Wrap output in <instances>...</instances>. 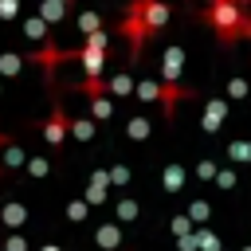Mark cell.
<instances>
[{"instance_id": "cell-8", "label": "cell", "mask_w": 251, "mask_h": 251, "mask_svg": "<svg viewBox=\"0 0 251 251\" xmlns=\"http://www.w3.org/2000/svg\"><path fill=\"white\" fill-rule=\"evenodd\" d=\"M71 133H78V137H94V126H90V122H71Z\"/></svg>"}, {"instance_id": "cell-1", "label": "cell", "mask_w": 251, "mask_h": 251, "mask_svg": "<svg viewBox=\"0 0 251 251\" xmlns=\"http://www.w3.org/2000/svg\"><path fill=\"white\" fill-rule=\"evenodd\" d=\"M204 24H208L224 43H231L235 35H243L247 12H243V4H235V0H216V4L204 8Z\"/></svg>"}, {"instance_id": "cell-10", "label": "cell", "mask_w": 251, "mask_h": 251, "mask_svg": "<svg viewBox=\"0 0 251 251\" xmlns=\"http://www.w3.org/2000/svg\"><path fill=\"white\" fill-rule=\"evenodd\" d=\"M51 4H59V8H63V12H67V4H71V0H51Z\"/></svg>"}, {"instance_id": "cell-9", "label": "cell", "mask_w": 251, "mask_h": 251, "mask_svg": "<svg viewBox=\"0 0 251 251\" xmlns=\"http://www.w3.org/2000/svg\"><path fill=\"white\" fill-rule=\"evenodd\" d=\"M231 153H235V161H251V145H247V141H239Z\"/></svg>"}, {"instance_id": "cell-2", "label": "cell", "mask_w": 251, "mask_h": 251, "mask_svg": "<svg viewBox=\"0 0 251 251\" xmlns=\"http://www.w3.org/2000/svg\"><path fill=\"white\" fill-rule=\"evenodd\" d=\"M129 12L145 24V31H161L165 20H169V4H165V0H133Z\"/></svg>"}, {"instance_id": "cell-5", "label": "cell", "mask_w": 251, "mask_h": 251, "mask_svg": "<svg viewBox=\"0 0 251 251\" xmlns=\"http://www.w3.org/2000/svg\"><path fill=\"white\" fill-rule=\"evenodd\" d=\"M133 90V82L126 78V75H114V78H106V94H129Z\"/></svg>"}, {"instance_id": "cell-3", "label": "cell", "mask_w": 251, "mask_h": 251, "mask_svg": "<svg viewBox=\"0 0 251 251\" xmlns=\"http://www.w3.org/2000/svg\"><path fill=\"white\" fill-rule=\"evenodd\" d=\"M67 133H71V118H67V114L55 106V110H51V118L43 122V137H47V145H51V149H59Z\"/></svg>"}, {"instance_id": "cell-4", "label": "cell", "mask_w": 251, "mask_h": 251, "mask_svg": "<svg viewBox=\"0 0 251 251\" xmlns=\"http://www.w3.org/2000/svg\"><path fill=\"white\" fill-rule=\"evenodd\" d=\"M161 71H165V86H173L180 78V47H169L165 51V67Z\"/></svg>"}, {"instance_id": "cell-7", "label": "cell", "mask_w": 251, "mask_h": 251, "mask_svg": "<svg viewBox=\"0 0 251 251\" xmlns=\"http://www.w3.org/2000/svg\"><path fill=\"white\" fill-rule=\"evenodd\" d=\"M90 106H94V114H98V118H110V98H106V94L90 98Z\"/></svg>"}, {"instance_id": "cell-11", "label": "cell", "mask_w": 251, "mask_h": 251, "mask_svg": "<svg viewBox=\"0 0 251 251\" xmlns=\"http://www.w3.org/2000/svg\"><path fill=\"white\" fill-rule=\"evenodd\" d=\"M43 251H55V247H43Z\"/></svg>"}, {"instance_id": "cell-6", "label": "cell", "mask_w": 251, "mask_h": 251, "mask_svg": "<svg viewBox=\"0 0 251 251\" xmlns=\"http://www.w3.org/2000/svg\"><path fill=\"white\" fill-rule=\"evenodd\" d=\"M78 27H82V35H94V31H102V20L90 16V12H82V16H78Z\"/></svg>"}]
</instances>
